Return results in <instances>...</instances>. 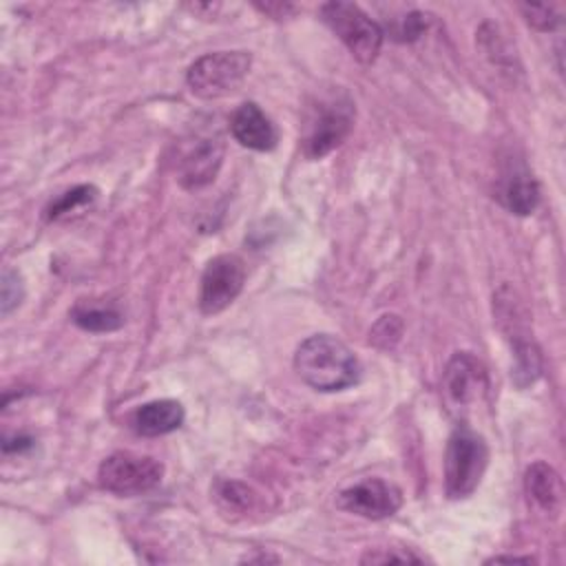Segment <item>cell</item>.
Returning <instances> with one entry per match:
<instances>
[{
    "instance_id": "6da1fadb",
    "label": "cell",
    "mask_w": 566,
    "mask_h": 566,
    "mask_svg": "<svg viewBox=\"0 0 566 566\" xmlns=\"http://www.w3.org/2000/svg\"><path fill=\"white\" fill-rule=\"evenodd\" d=\"M294 369L316 391H340L360 378V363L354 352L329 334L305 338L294 352Z\"/></svg>"
},
{
    "instance_id": "7a4b0ae2",
    "label": "cell",
    "mask_w": 566,
    "mask_h": 566,
    "mask_svg": "<svg viewBox=\"0 0 566 566\" xmlns=\"http://www.w3.org/2000/svg\"><path fill=\"white\" fill-rule=\"evenodd\" d=\"M489 464V447L480 433L458 424L444 451V491L451 500L469 497Z\"/></svg>"
},
{
    "instance_id": "3957f363",
    "label": "cell",
    "mask_w": 566,
    "mask_h": 566,
    "mask_svg": "<svg viewBox=\"0 0 566 566\" xmlns=\"http://www.w3.org/2000/svg\"><path fill=\"white\" fill-rule=\"evenodd\" d=\"M252 64L248 51H214L197 57L186 73V82L197 97L217 99L241 86Z\"/></svg>"
},
{
    "instance_id": "277c9868",
    "label": "cell",
    "mask_w": 566,
    "mask_h": 566,
    "mask_svg": "<svg viewBox=\"0 0 566 566\" xmlns=\"http://www.w3.org/2000/svg\"><path fill=\"white\" fill-rule=\"evenodd\" d=\"M354 102L347 95H332L312 106L303 128V153L321 159L338 148L354 126Z\"/></svg>"
},
{
    "instance_id": "5b68a950",
    "label": "cell",
    "mask_w": 566,
    "mask_h": 566,
    "mask_svg": "<svg viewBox=\"0 0 566 566\" xmlns=\"http://www.w3.org/2000/svg\"><path fill=\"white\" fill-rule=\"evenodd\" d=\"M321 18L358 62L371 64L378 57L382 46V29L358 4L327 2L321 7Z\"/></svg>"
},
{
    "instance_id": "8992f818",
    "label": "cell",
    "mask_w": 566,
    "mask_h": 566,
    "mask_svg": "<svg viewBox=\"0 0 566 566\" xmlns=\"http://www.w3.org/2000/svg\"><path fill=\"white\" fill-rule=\"evenodd\" d=\"M164 464L150 455H135L128 451H117L108 455L99 469V486L117 495H137L155 489L161 482Z\"/></svg>"
},
{
    "instance_id": "52a82bcc",
    "label": "cell",
    "mask_w": 566,
    "mask_h": 566,
    "mask_svg": "<svg viewBox=\"0 0 566 566\" xmlns=\"http://www.w3.org/2000/svg\"><path fill=\"white\" fill-rule=\"evenodd\" d=\"M245 268L237 254H219L208 261L201 274L199 310L203 314L223 312L243 290Z\"/></svg>"
},
{
    "instance_id": "ba28073f",
    "label": "cell",
    "mask_w": 566,
    "mask_h": 566,
    "mask_svg": "<svg viewBox=\"0 0 566 566\" xmlns=\"http://www.w3.org/2000/svg\"><path fill=\"white\" fill-rule=\"evenodd\" d=\"M338 509L367 520L391 517L402 506V493L396 484L382 478H367L354 486H347L336 497Z\"/></svg>"
},
{
    "instance_id": "9c48e42d",
    "label": "cell",
    "mask_w": 566,
    "mask_h": 566,
    "mask_svg": "<svg viewBox=\"0 0 566 566\" xmlns=\"http://www.w3.org/2000/svg\"><path fill=\"white\" fill-rule=\"evenodd\" d=\"M442 391L447 402L453 409H469L480 402L486 394V369L484 365L469 352H458L447 363L442 376Z\"/></svg>"
},
{
    "instance_id": "30bf717a",
    "label": "cell",
    "mask_w": 566,
    "mask_h": 566,
    "mask_svg": "<svg viewBox=\"0 0 566 566\" xmlns=\"http://www.w3.org/2000/svg\"><path fill=\"white\" fill-rule=\"evenodd\" d=\"M223 161V139L219 133L208 135H195L192 142H188L179 157L177 179L184 188L197 190L208 186Z\"/></svg>"
},
{
    "instance_id": "8fae6325",
    "label": "cell",
    "mask_w": 566,
    "mask_h": 566,
    "mask_svg": "<svg viewBox=\"0 0 566 566\" xmlns=\"http://www.w3.org/2000/svg\"><path fill=\"white\" fill-rule=\"evenodd\" d=\"M230 130L241 146L252 150H272L279 137L270 117L254 102H245L234 111Z\"/></svg>"
},
{
    "instance_id": "7c38bea8",
    "label": "cell",
    "mask_w": 566,
    "mask_h": 566,
    "mask_svg": "<svg viewBox=\"0 0 566 566\" xmlns=\"http://www.w3.org/2000/svg\"><path fill=\"white\" fill-rule=\"evenodd\" d=\"M500 203L513 214H531L539 203V186L526 166H509L497 186Z\"/></svg>"
},
{
    "instance_id": "4fadbf2b",
    "label": "cell",
    "mask_w": 566,
    "mask_h": 566,
    "mask_svg": "<svg viewBox=\"0 0 566 566\" xmlns=\"http://www.w3.org/2000/svg\"><path fill=\"white\" fill-rule=\"evenodd\" d=\"M181 422L184 407L170 398L146 402L133 413V427L139 436H164L179 429Z\"/></svg>"
},
{
    "instance_id": "5bb4252c",
    "label": "cell",
    "mask_w": 566,
    "mask_h": 566,
    "mask_svg": "<svg viewBox=\"0 0 566 566\" xmlns=\"http://www.w3.org/2000/svg\"><path fill=\"white\" fill-rule=\"evenodd\" d=\"M526 495L546 513H557L562 504L559 473L546 462H533L524 473Z\"/></svg>"
},
{
    "instance_id": "9a60e30c",
    "label": "cell",
    "mask_w": 566,
    "mask_h": 566,
    "mask_svg": "<svg viewBox=\"0 0 566 566\" xmlns=\"http://www.w3.org/2000/svg\"><path fill=\"white\" fill-rule=\"evenodd\" d=\"M71 318L86 332H113L124 325V316L117 307L95 301H80L71 310Z\"/></svg>"
},
{
    "instance_id": "2e32d148",
    "label": "cell",
    "mask_w": 566,
    "mask_h": 566,
    "mask_svg": "<svg viewBox=\"0 0 566 566\" xmlns=\"http://www.w3.org/2000/svg\"><path fill=\"white\" fill-rule=\"evenodd\" d=\"M511 345H513V356H515V365H513L515 385L517 387L533 385L542 374V356H539L537 345L533 343L528 332L513 336Z\"/></svg>"
},
{
    "instance_id": "e0dca14e",
    "label": "cell",
    "mask_w": 566,
    "mask_h": 566,
    "mask_svg": "<svg viewBox=\"0 0 566 566\" xmlns=\"http://www.w3.org/2000/svg\"><path fill=\"white\" fill-rule=\"evenodd\" d=\"M97 195V190L93 186H75L69 192L60 195L49 208H46V219H60L62 214L75 210L77 206H84L88 201H93Z\"/></svg>"
},
{
    "instance_id": "ac0fdd59",
    "label": "cell",
    "mask_w": 566,
    "mask_h": 566,
    "mask_svg": "<svg viewBox=\"0 0 566 566\" xmlns=\"http://www.w3.org/2000/svg\"><path fill=\"white\" fill-rule=\"evenodd\" d=\"M217 497L228 506V509H234V511H250L256 502V495L252 493L250 486L241 484V482H234V480H226V482H219L217 486Z\"/></svg>"
},
{
    "instance_id": "d6986e66",
    "label": "cell",
    "mask_w": 566,
    "mask_h": 566,
    "mask_svg": "<svg viewBox=\"0 0 566 566\" xmlns=\"http://www.w3.org/2000/svg\"><path fill=\"white\" fill-rule=\"evenodd\" d=\"M402 334V321L396 314H385L376 321V325L369 332V343H374L380 349H391Z\"/></svg>"
},
{
    "instance_id": "ffe728a7",
    "label": "cell",
    "mask_w": 566,
    "mask_h": 566,
    "mask_svg": "<svg viewBox=\"0 0 566 566\" xmlns=\"http://www.w3.org/2000/svg\"><path fill=\"white\" fill-rule=\"evenodd\" d=\"M522 13L537 31H553L562 22L555 4H522Z\"/></svg>"
},
{
    "instance_id": "44dd1931",
    "label": "cell",
    "mask_w": 566,
    "mask_h": 566,
    "mask_svg": "<svg viewBox=\"0 0 566 566\" xmlns=\"http://www.w3.org/2000/svg\"><path fill=\"white\" fill-rule=\"evenodd\" d=\"M24 296V285H22V279L15 270L7 268L2 272V287H0V305H2V314H9L13 307L20 305Z\"/></svg>"
},
{
    "instance_id": "7402d4cb",
    "label": "cell",
    "mask_w": 566,
    "mask_h": 566,
    "mask_svg": "<svg viewBox=\"0 0 566 566\" xmlns=\"http://www.w3.org/2000/svg\"><path fill=\"white\" fill-rule=\"evenodd\" d=\"M422 31H424V15L418 11H411L405 18H398V22L391 29V33L398 42H411V40L420 38Z\"/></svg>"
},
{
    "instance_id": "603a6c76",
    "label": "cell",
    "mask_w": 566,
    "mask_h": 566,
    "mask_svg": "<svg viewBox=\"0 0 566 566\" xmlns=\"http://www.w3.org/2000/svg\"><path fill=\"white\" fill-rule=\"evenodd\" d=\"M360 562H363V564H387V562H400V564H405V562H422V559L416 557V555H411V553L396 555V553H391V551H385V553H367Z\"/></svg>"
},
{
    "instance_id": "cb8c5ba5",
    "label": "cell",
    "mask_w": 566,
    "mask_h": 566,
    "mask_svg": "<svg viewBox=\"0 0 566 566\" xmlns=\"http://www.w3.org/2000/svg\"><path fill=\"white\" fill-rule=\"evenodd\" d=\"M489 562H526V564H531L533 559L531 557H517V555H497V557H491Z\"/></svg>"
}]
</instances>
